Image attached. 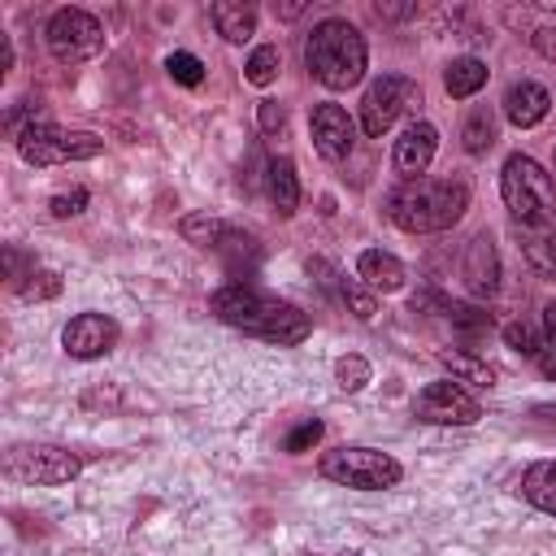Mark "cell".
<instances>
[{
    "instance_id": "obj_1",
    "label": "cell",
    "mask_w": 556,
    "mask_h": 556,
    "mask_svg": "<svg viewBox=\"0 0 556 556\" xmlns=\"http://www.w3.org/2000/svg\"><path fill=\"white\" fill-rule=\"evenodd\" d=\"M208 308L217 321L243 330V334H256L265 343H278V348H291V343H304L313 321L304 308H295L291 300H278V295H265L248 282H226L208 295Z\"/></svg>"
},
{
    "instance_id": "obj_2",
    "label": "cell",
    "mask_w": 556,
    "mask_h": 556,
    "mask_svg": "<svg viewBox=\"0 0 556 556\" xmlns=\"http://www.w3.org/2000/svg\"><path fill=\"white\" fill-rule=\"evenodd\" d=\"M469 208V182L465 178H404L387 195V217L408 235H434L452 230Z\"/></svg>"
},
{
    "instance_id": "obj_3",
    "label": "cell",
    "mask_w": 556,
    "mask_h": 556,
    "mask_svg": "<svg viewBox=\"0 0 556 556\" xmlns=\"http://www.w3.org/2000/svg\"><path fill=\"white\" fill-rule=\"evenodd\" d=\"M304 65L321 87L348 91V87H356L365 78V65H369L365 35L343 17H326L304 39Z\"/></svg>"
},
{
    "instance_id": "obj_4",
    "label": "cell",
    "mask_w": 556,
    "mask_h": 556,
    "mask_svg": "<svg viewBox=\"0 0 556 556\" xmlns=\"http://www.w3.org/2000/svg\"><path fill=\"white\" fill-rule=\"evenodd\" d=\"M500 195L517 226H556V178L526 152H513L500 169Z\"/></svg>"
},
{
    "instance_id": "obj_5",
    "label": "cell",
    "mask_w": 556,
    "mask_h": 556,
    "mask_svg": "<svg viewBox=\"0 0 556 556\" xmlns=\"http://www.w3.org/2000/svg\"><path fill=\"white\" fill-rule=\"evenodd\" d=\"M17 156L26 165H65V161H91L104 152V139L96 130H61L52 122H26L17 135Z\"/></svg>"
},
{
    "instance_id": "obj_6",
    "label": "cell",
    "mask_w": 556,
    "mask_h": 556,
    "mask_svg": "<svg viewBox=\"0 0 556 556\" xmlns=\"http://www.w3.org/2000/svg\"><path fill=\"white\" fill-rule=\"evenodd\" d=\"M317 473L326 482H339V486H352V491H387V486H395L404 478L400 460L391 452H378V447H334V452H321Z\"/></svg>"
},
{
    "instance_id": "obj_7",
    "label": "cell",
    "mask_w": 556,
    "mask_h": 556,
    "mask_svg": "<svg viewBox=\"0 0 556 556\" xmlns=\"http://www.w3.org/2000/svg\"><path fill=\"white\" fill-rule=\"evenodd\" d=\"M4 473L22 486H65L83 473V456L56 443H13L4 452Z\"/></svg>"
},
{
    "instance_id": "obj_8",
    "label": "cell",
    "mask_w": 556,
    "mask_h": 556,
    "mask_svg": "<svg viewBox=\"0 0 556 556\" xmlns=\"http://www.w3.org/2000/svg\"><path fill=\"white\" fill-rule=\"evenodd\" d=\"M417 104H421V83L417 78H408V74H382L361 96V130L369 139H378V135H387Z\"/></svg>"
},
{
    "instance_id": "obj_9",
    "label": "cell",
    "mask_w": 556,
    "mask_h": 556,
    "mask_svg": "<svg viewBox=\"0 0 556 556\" xmlns=\"http://www.w3.org/2000/svg\"><path fill=\"white\" fill-rule=\"evenodd\" d=\"M43 39L61 65H83L104 52V26L87 9H56L43 26Z\"/></svg>"
},
{
    "instance_id": "obj_10",
    "label": "cell",
    "mask_w": 556,
    "mask_h": 556,
    "mask_svg": "<svg viewBox=\"0 0 556 556\" xmlns=\"http://www.w3.org/2000/svg\"><path fill=\"white\" fill-rule=\"evenodd\" d=\"M413 417L417 421H430V426H473L482 417V404L456 378H439V382H430V387L417 391Z\"/></svg>"
},
{
    "instance_id": "obj_11",
    "label": "cell",
    "mask_w": 556,
    "mask_h": 556,
    "mask_svg": "<svg viewBox=\"0 0 556 556\" xmlns=\"http://www.w3.org/2000/svg\"><path fill=\"white\" fill-rule=\"evenodd\" d=\"M61 348L74 356V361H96V356H109L117 348V321L109 313H78L65 321L61 330Z\"/></svg>"
},
{
    "instance_id": "obj_12",
    "label": "cell",
    "mask_w": 556,
    "mask_h": 556,
    "mask_svg": "<svg viewBox=\"0 0 556 556\" xmlns=\"http://www.w3.org/2000/svg\"><path fill=\"white\" fill-rule=\"evenodd\" d=\"M308 130H313V148H317V156H326V161H343V156L352 152V143H356V122H352L348 109L334 104V100L313 104V113H308Z\"/></svg>"
},
{
    "instance_id": "obj_13",
    "label": "cell",
    "mask_w": 556,
    "mask_h": 556,
    "mask_svg": "<svg viewBox=\"0 0 556 556\" xmlns=\"http://www.w3.org/2000/svg\"><path fill=\"white\" fill-rule=\"evenodd\" d=\"M434 152H439V130H434V122H421V117H417V122H408L404 135L395 139L391 161H395V169H400L404 178H421V174L430 169Z\"/></svg>"
},
{
    "instance_id": "obj_14",
    "label": "cell",
    "mask_w": 556,
    "mask_h": 556,
    "mask_svg": "<svg viewBox=\"0 0 556 556\" xmlns=\"http://www.w3.org/2000/svg\"><path fill=\"white\" fill-rule=\"evenodd\" d=\"M308 274H317V287H321V291H330L339 304H348V313H352V317L369 321V317L378 313V300H374V291H365L356 278L339 274L334 265H326V261H308Z\"/></svg>"
},
{
    "instance_id": "obj_15",
    "label": "cell",
    "mask_w": 556,
    "mask_h": 556,
    "mask_svg": "<svg viewBox=\"0 0 556 556\" xmlns=\"http://www.w3.org/2000/svg\"><path fill=\"white\" fill-rule=\"evenodd\" d=\"M413 313H430V317H443L447 326L465 330V334H478V330H491V313L473 308V304H460V300H447L439 291H421L413 295Z\"/></svg>"
},
{
    "instance_id": "obj_16",
    "label": "cell",
    "mask_w": 556,
    "mask_h": 556,
    "mask_svg": "<svg viewBox=\"0 0 556 556\" xmlns=\"http://www.w3.org/2000/svg\"><path fill=\"white\" fill-rule=\"evenodd\" d=\"M547 109H552V96H547L543 83H530V78L508 83V91H504V117H508L513 126L530 130V126H539V122L547 117Z\"/></svg>"
},
{
    "instance_id": "obj_17",
    "label": "cell",
    "mask_w": 556,
    "mask_h": 556,
    "mask_svg": "<svg viewBox=\"0 0 556 556\" xmlns=\"http://www.w3.org/2000/svg\"><path fill=\"white\" fill-rule=\"evenodd\" d=\"M465 282L473 295H495L500 287V261H495V239L482 230L465 248Z\"/></svg>"
},
{
    "instance_id": "obj_18",
    "label": "cell",
    "mask_w": 556,
    "mask_h": 556,
    "mask_svg": "<svg viewBox=\"0 0 556 556\" xmlns=\"http://www.w3.org/2000/svg\"><path fill=\"white\" fill-rule=\"evenodd\" d=\"M356 278H365L374 291H400L404 278H408V269H404L400 256H391V252H382V248H365V252L356 256Z\"/></svg>"
},
{
    "instance_id": "obj_19",
    "label": "cell",
    "mask_w": 556,
    "mask_h": 556,
    "mask_svg": "<svg viewBox=\"0 0 556 556\" xmlns=\"http://www.w3.org/2000/svg\"><path fill=\"white\" fill-rule=\"evenodd\" d=\"M208 22L217 26V35L226 43H243L256 35V4H243V0H217L208 4Z\"/></svg>"
},
{
    "instance_id": "obj_20",
    "label": "cell",
    "mask_w": 556,
    "mask_h": 556,
    "mask_svg": "<svg viewBox=\"0 0 556 556\" xmlns=\"http://www.w3.org/2000/svg\"><path fill=\"white\" fill-rule=\"evenodd\" d=\"M265 191H269L278 217H291L300 208V178H295L291 156H269L265 161Z\"/></svg>"
},
{
    "instance_id": "obj_21",
    "label": "cell",
    "mask_w": 556,
    "mask_h": 556,
    "mask_svg": "<svg viewBox=\"0 0 556 556\" xmlns=\"http://www.w3.org/2000/svg\"><path fill=\"white\" fill-rule=\"evenodd\" d=\"M521 256L539 278H556V226H517Z\"/></svg>"
},
{
    "instance_id": "obj_22",
    "label": "cell",
    "mask_w": 556,
    "mask_h": 556,
    "mask_svg": "<svg viewBox=\"0 0 556 556\" xmlns=\"http://www.w3.org/2000/svg\"><path fill=\"white\" fill-rule=\"evenodd\" d=\"M521 495H526L539 513L556 517V460H534V465L521 473Z\"/></svg>"
},
{
    "instance_id": "obj_23",
    "label": "cell",
    "mask_w": 556,
    "mask_h": 556,
    "mask_svg": "<svg viewBox=\"0 0 556 556\" xmlns=\"http://www.w3.org/2000/svg\"><path fill=\"white\" fill-rule=\"evenodd\" d=\"M482 83H486V65H482L478 56H456V61H447V70H443V87H447L452 100L473 96Z\"/></svg>"
},
{
    "instance_id": "obj_24",
    "label": "cell",
    "mask_w": 556,
    "mask_h": 556,
    "mask_svg": "<svg viewBox=\"0 0 556 556\" xmlns=\"http://www.w3.org/2000/svg\"><path fill=\"white\" fill-rule=\"evenodd\" d=\"M178 235H182L187 243H195V248L222 252V243L235 235V226H226V222H217V217H208V213H191V217L178 222Z\"/></svg>"
},
{
    "instance_id": "obj_25",
    "label": "cell",
    "mask_w": 556,
    "mask_h": 556,
    "mask_svg": "<svg viewBox=\"0 0 556 556\" xmlns=\"http://www.w3.org/2000/svg\"><path fill=\"white\" fill-rule=\"evenodd\" d=\"M460 143H465L469 156H482V152L495 143V113H491L486 104L469 109V117H465V126H460Z\"/></svg>"
},
{
    "instance_id": "obj_26",
    "label": "cell",
    "mask_w": 556,
    "mask_h": 556,
    "mask_svg": "<svg viewBox=\"0 0 556 556\" xmlns=\"http://www.w3.org/2000/svg\"><path fill=\"white\" fill-rule=\"evenodd\" d=\"M278 70H282L278 48H274V43H261V48H252V56H248V65H243V78H248L252 87H269V83L278 78Z\"/></svg>"
},
{
    "instance_id": "obj_27",
    "label": "cell",
    "mask_w": 556,
    "mask_h": 556,
    "mask_svg": "<svg viewBox=\"0 0 556 556\" xmlns=\"http://www.w3.org/2000/svg\"><path fill=\"white\" fill-rule=\"evenodd\" d=\"M443 365L452 369L456 382H473V387H491L495 382V369L478 356H465V352H443Z\"/></svg>"
},
{
    "instance_id": "obj_28",
    "label": "cell",
    "mask_w": 556,
    "mask_h": 556,
    "mask_svg": "<svg viewBox=\"0 0 556 556\" xmlns=\"http://www.w3.org/2000/svg\"><path fill=\"white\" fill-rule=\"evenodd\" d=\"M22 278H26V282H17V295L22 300H52V295H61V274L56 269L30 265Z\"/></svg>"
},
{
    "instance_id": "obj_29",
    "label": "cell",
    "mask_w": 556,
    "mask_h": 556,
    "mask_svg": "<svg viewBox=\"0 0 556 556\" xmlns=\"http://www.w3.org/2000/svg\"><path fill=\"white\" fill-rule=\"evenodd\" d=\"M369 378H374V369H369V361H365V356L348 352V356H339V361H334V382H339L343 391H361Z\"/></svg>"
},
{
    "instance_id": "obj_30",
    "label": "cell",
    "mask_w": 556,
    "mask_h": 556,
    "mask_svg": "<svg viewBox=\"0 0 556 556\" xmlns=\"http://www.w3.org/2000/svg\"><path fill=\"white\" fill-rule=\"evenodd\" d=\"M165 70H169V78L182 83V87H200V83H204V61L191 56V52H169V56H165Z\"/></svg>"
},
{
    "instance_id": "obj_31",
    "label": "cell",
    "mask_w": 556,
    "mask_h": 556,
    "mask_svg": "<svg viewBox=\"0 0 556 556\" xmlns=\"http://www.w3.org/2000/svg\"><path fill=\"white\" fill-rule=\"evenodd\" d=\"M321 434H326V426H321L317 417H304V421H300V426L287 434V443H282V447H287L291 456H300V452L317 447V443H321Z\"/></svg>"
},
{
    "instance_id": "obj_32",
    "label": "cell",
    "mask_w": 556,
    "mask_h": 556,
    "mask_svg": "<svg viewBox=\"0 0 556 556\" xmlns=\"http://www.w3.org/2000/svg\"><path fill=\"white\" fill-rule=\"evenodd\" d=\"M256 122H261V135L278 139V135L287 130V109H282L278 100H261V109H256Z\"/></svg>"
},
{
    "instance_id": "obj_33",
    "label": "cell",
    "mask_w": 556,
    "mask_h": 556,
    "mask_svg": "<svg viewBox=\"0 0 556 556\" xmlns=\"http://www.w3.org/2000/svg\"><path fill=\"white\" fill-rule=\"evenodd\" d=\"M48 208H52V217H78L83 208H87V187H74V191H61V195H52L48 200Z\"/></svg>"
},
{
    "instance_id": "obj_34",
    "label": "cell",
    "mask_w": 556,
    "mask_h": 556,
    "mask_svg": "<svg viewBox=\"0 0 556 556\" xmlns=\"http://www.w3.org/2000/svg\"><path fill=\"white\" fill-rule=\"evenodd\" d=\"M504 339H508V348H517V352H526V356H539V348H543V339H539L526 321H508V326H504Z\"/></svg>"
},
{
    "instance_id": "obj_35",
    "label": "cell",
    "mask_w": 556,
    "mask_h": 556,
    "mask_svg": "<svg viewBox=\"0 0 556 556\" xmlns=\"http://www.w3.org/2000/svg\"><path fill=\"white\" fill-rule=\"evenodd\" d=\"M534 43H539V52H543V56H556V30H539V35H534Z\"/></svg>"
},
{
    "instance_id": "obj_36",
    "label": "cell",
    "mask_w": 556,
    "mask_h": 556,
    "mask_svg": "<svg viewBox=\"0 0 556 556\" xmlns=\"http://www.w3.org/2000/svg\"><path fill=\"white\" fill-rule=\"evenodd\" d=\"M274 13H278L282 22H291V17H300V13H304V4H282V9L274 4Z\"/></svg>"
},
{
    "instance_id": "obj_37",
    "label": "cell",
    "mask_w": 556,
    "mask_h": 556,
    "mask_svg": "<svg viewBox=\"0 0 556 556\" xmlns=\"http://www.w3.org/2000/svg\"><path fill=\"white\" fill-rule=\"evenodd\" d=\"M13 70V43L4 39V48H0V74H9Z\"/></svg>"
}]
</instances>
